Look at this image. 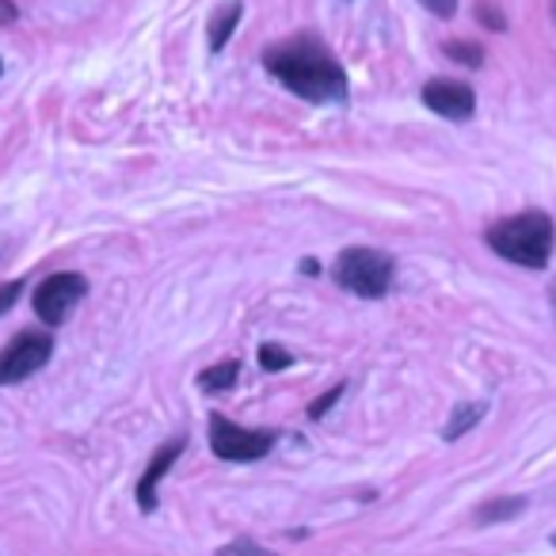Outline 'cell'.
I'll return each instance as SVG.
<instances>
[{"instance_id":"cell-1","label":"cell","mask_w":556,"mask_h":556,"mask_svg":"<svg viewBox=\"0 0 556 556\" xmlns=\"http://www.w3.org/2000/svg\"><path fill=\"white\" fill-rule=\"evenodd\" d=\"M263 65H267L270 77H278L290 92L309 103L348 100V73L317 35H294V39H282L278 47H267Z\"/></svg>"},{"instance_id":"cell-2","label":"cell","mask_w":556,"mask_h":556,"mask_svg":"<svg viewBox=\"0 0 556 556\" xmlns=\"http://www.w3.org/2000/svg\"><path fill=\"white\" fill-rule=\"evenodd\" d=\"M553 240H556V225L545 210H526V214H515L488 229V248L492 252H500L503 260L530 270L545 267L548 255H553Z\"/></svg>"},{"instance_id":"cell-3","label":"cell","mask_w":556,"mask_h":556,"mask_svg":"<svg viewBox=\"0 0 556 556\" xmlns=\"http://www.w3.org/2000/svg\"><path fill=\"white\" fill-rule=\"evenodd\" d=\"M336 287L366 302H378L393 287V260L378 248H343L336 255Z\"/></svg>"},{"instance_id":"cell-4","label":"cell","mask_w":556,"mask_h":556,"mask_svg":"<svg viewBox=\"0 0 556 556\" xmlns=\"http://www.w3.org/2000/svg\"><path fill=\"white\" fill-rule=\"evenodd\" d=\"M54 355V340L47 332H20L0 351V386H20L31 374H39Z\"/></svg>"},{"instance_id":"cell-5","label":"cell","mask_w":556,"mask_h":556,"mask_svg":"<svg viewBox=\"0 0 556 556\" xmlns=\"http://www.w3.org/2000/svg\"><path fill=\"white\" fill-rule=\"evenodd\" d=\"M88 294V278L85 275H73V270H65V275H50L39 282V290H35V313H39L42 325H62V320L73 317V309H77L80 302H85Z\"/></svg>"},{"instance_id":"cell-6","label":"cell","mask_w":556,"mask_h":556,"mask_svg":"<svg viewBox=\"0 0 556 556\" xmlns=\"http://www.w3.org/2000/svg\"><path fill=\"white\" fill-rule=\"evenodd\" d=\"M275 446V434L270 431H244V427L229 424L225 416L210 419V450H214L222 462H260Z\"/></svg>"},{"instance_id":"cell-7","label":"cell","mask_w":556,"mask_h":556,"mask_svg":"<svg viewBox=\"0 0 556 556\" xmlns=\"http://www.w3.org/2000/svg\"><path fill=\"white\" fill-rule=\"evenodd\" d=\"M424 103L434 115L450 118V123L472 118V111H477V96H472V88L462 85V80H427Z\"/></svg>"},{"instance_id":"cell-8","label":"cell","mask_w":556,"mask_h":556,"mask_svg":"<svg viewBox=\"0 0 556 556\" xmlns=\"http://www.w3.org/2000/svg\"><path fill=\"white\" fill-rule=\"evenodd\" d=\"M184 450H187L184 439H172V442H164V446L153 454L149 469L141 472V480H138V507H141V515L156 510V484H161V480L168 477V469L179 462V454H184Z\"/></svg>"},{"instance_id":"cell-9","label":"cell","mask_w":556,"mask_h":556,"mask_svg":"<svg viewBox=\"0 0 556 556\" xmlns=\"http://www.w3.org/2000/svg\"><path fill=\"white\" fill-rule=\"evenodd\" d=\"M240 16H244V4H240V0H229V4H222V9L210 16V54H222V50L229 47Z\"/></svg>"},{"instance_id":"cell-10","label":"cell","mask_w":556,"mask_h":556,"mask_svg":"<svg viewBox=\"0 0 556 556\" xmlns=\"http://www.w3.org/2000/svg\"><path fill=\"white\" fill-rule=\"evenodd\" d=\"M240 378V363L237 358H229V363H217L210 366V370L199 374V389L202 393H225V389H232Z\"/></svg>"},{"instance_id":"cell-11","label":"cell","mask_w":556,"mask_h":556,"mask_svg":"<svg viewBox=\"0 0 556 556\" xmlns=\"http://www.w3.org/2000/svg\"><path fill=\"white\" fill-rule=\"evenodd\" d=\"M484 412H488V404H462V408H454V416H450V424H446V431H442V439L446 442H457L465 431H472V427L484 419Z\"/></svg>"},{"instance_id":"cell-12","label":"cell","mask_w":556,"mask_h":556,"mask_svg":"<svg viewBox=\"0 0 556 556\" xmlns=\"http://www.w3.org/2000/svg\"><path fill=\"white\" fill-rule=\"evenodd\" d=\"M526 510V500H518V495H503V500H492L484 503V507H477V522H507V518L522 515Z\"/></svg>"},{"instance_id":"cell-13","label":"cell","mask_w":556,"mask_h":556,"mask_svg":"<svg viewBox=\"0 0 556 556\" xmlns=\"http://www.w3.org/2000/svg\"><path fill=\"white\" fill-rule=\"evenodd\" d=\"M260 366H263L267 374L290 370V366H294V358H290V351H287V348H278V343H263V348H260Z\"/></svg>"},{"instance_id":"cell-14","label":"cell","mask_w":556,"mask_h":556,"mask_svg":"<svg viewBox=\"0 0 556 556\" xmlns=\"http://www.w3.org/2000/svg\"><path fill=\"white\" fill-rule=\"evenodd\" d=\"M446 54L454 58V62H462V65H469V70H480L484 65V50L477 47V42H446Z\"/></svg>"},{"instance_id":"cell-15","label":"cell","mask_w":556,"mask_h":556,"mask_svg":"<svg viewBox=\"0 0 556 556\" xmlns=\"http://www.w3.org/2000/svg\"><path fill=\"white\" fill-rule=\"evenodd\" d=\"M214 556H275L270 548H263V545H255V541H248V538H237V541H229V545H222Z\"/></svg>"},{"instance_id":"cell-16","label":"cell","mask_w":556,"mask_h":556,"mask_svg":"<svg viewBox=\"0 0 556 556\" xmlns=\"http://www.w3.org/2000/svg\"><path fill=\"white\" fill-rule=\"evenodd\" d=\"M340 396H343V386L328 389V393L320 396V401H313V404H309V419H325V416H328V408H332V404L340 401Z\"/></svg>"},{"instance_id":"cell-17","label":"cell","mask_w":556,"mask_h":556,"mask_svg":"<svg viewBox=\"0 0 556 556\" xmlns=\"http://www.w3.org/2000/svg\"><path fill=\"white\" fill-rule=\"evenodd\" d=\"M477 20L480 24H488L492 31H507V20H503L500 9H488V4H477Z\"/></svg>"},{"instance_id":"cell-18","label":"cell","mask_w":556,"mask_h":556,"mask_svg":"<svg viewBox=\"0 0 556 556\" xmlns=\"http://www.w3.org/2000/svg\"><path fill=\"white\" fill-rule=\"evenodd\" d=\"M419 4H424V9L431 12V16H439V20H450L457 12V0H419Z\"/></svg>"},{"instance_id":"cell-19","label":"cell","mask_w":556,"mask_h":556,"mask_svg":"<svg viewBox=\"0 0 556 556\" xmlns=\"http://www.w3.org/2000/svg\"><path fill=\"white\" fill-rule=\"evenodd\" d=\"M20 290H24V282H4V287H0V317H4V313L16 305Z\"/></svg>"},{"instance_id":"cell-20","label":"cell","mask_w":556,"mask_h":556,"mask_svg":"<svg viewBox=\"0 0 556 556\" xmlns=\"http://www.w3.org/2000/svg\"><path fill=\"white\" fill-rule=\"evenodd\" d=\"M20 20V9L12 4V0H0V27L4 24H16Z\"/></svg>"},{"instance_id":"cell-21","label":"cell","mask_w":556,"mask_h":556,"mask_svg":"<svg viewBox=\"0 0 556 556\" xmlns=\"http://www.w3.org/2000/svg\"><path fill=\"white\" fill-rule=\"evenodd\" d=\"M302 270H305V275H317L320 263H317V260H305V263H302Z\"/></svg>"},{"instance_id":"cell-22","label":"cell","mask_w":556,"mask_h":556,"mask_svg":"<svg viewBox=\"0 0 556 556\" xmlns=\"http://www.w3.org/2000/svg\"><path fill=\"white\" fill-rule=\"evenodd\" d=\"M548 302H553V320H556V282L548 287Z\"/></svg>"},{"instance_id":"cell-23","label":"cell","mask_w":556,"mask_h":556,"mask_svg":"<svg viewBox=\"0 0 556 556\" xmlns=\"http://www.w3.org/2000/svg\"><path fill=\"white\" fill-rule=\"evenodd\" d=\"M553 548H556V533H553Z\"/></svg>"},{"instance_id":"cell-24","label":"cell","mask_w":556,"mask_h":556,"mask_svg":"<svg viewBox=\"0 0 556 556\" xmlns=\"http://www.w3.org/2000/svg\"><path fill=\"white\" fill-rule=\"evenodd\" d=\"M553 12H556V4H553Z\"/></svg>"},{"instance_id":"cell-25","label":"cell","mask_w":556,"mask_h":556,"mask_svg":"<svg viewBox=\"0 0 556 556\" xmlns=\"http://www.w3.org/2000/svg\"><path fill=\"white\" fill-rule=\"evenodd\" d=\"M0 70H4V65H0Z\"/></svg>"}]
</instances>
